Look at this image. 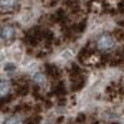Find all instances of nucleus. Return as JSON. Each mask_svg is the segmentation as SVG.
Here are the masks:
<instances>
[{"instance_id":"f257e3e1","label":"nucleus","mask_w":124,"mask_h":124,"mask_svg":"<svg viewBox=\"0 0 124 124\" xmlns=\"http://www.w3.org/2000/svg\"><path fill=\"white\" fill-rule=\"evenodd\" d=\"M116 46V41L109 35H103L97 40V47L102 51H110Z\"/></svg>"},{"instance_id":"f03ea898","label":"nucleus","mask_w":124,"mask_h":124,"mask_svg":"<svg viewBox=\"0 0 124 124\" xmlns=\"http://www.w3.org/2000/svg\"><path fill=\"white\" fill-rule=\"evenodd\" d=\"M15 36V30L11 26H4L1 29V40L3 41H10Z\"/></svg>"},{"instance_id":"7ed1b4c3","label":"nucleus","mask_w":124,"mask_h":124,"mask_svg":"<svg viewBox=\"0 0 124 124\" xmlns=\"http://www.w3.org/2000/svg\"><path fill=\"white\" fill-rule=\"evenodd\" d=\"M32 81L37 86H45L47 78H46V76L42 73V72H36V73L32 75Z\"/></svg>"},{"instance_id":"20e7f679","label":"nucleus","mask_w":124,"mask_h":124,"mask_svg":"<svg viewBox=\"0 0 124 124\" xmlns=\"http://www.w3.org/2000/svg\"><path fill=\"white\" fill-rule=\"evenodd\" d=\"M0 87H1V97H6L11 91V83L8 79H1Z\"/></svg>"},{"instance_id":"39448f33","label":"nucleus","mask_w":124,"mask_h":124,"mask_svg":"<svg viewBox=\"0 0 124 124\" xmlns=\"http://www.w3.org/2000/svg\"><path fill=\"white\" fill-rule=\"evenodd\" d=\"M3 70H4V72H6V73L11 75V73H14V72L17 70V67H16L15 63H13V62H6V63H4Z\"/></svg>"},{"instance_id":"423d86ee","label":"nucleus","mask_w":124,"mask_h":124,"mask_svg":"<svg viewBox=\"0 0 124 124\" xmlns=\"http://www.w3.org/2000/svg\"><path fill=\"white\" fill-rule=\"evenodd\" d=\"M4 124H24V122L19 116H13V117H9L4 122Z\"/></svg>"},{"instance_id":"0eeeda50","label":"nucleus","mask_w":124,"mask_h":124,"mask_svg":"<svg viewBox=\"0 0 124 124\" xmlns=\"http://www.w3.org/2000/svg\"><path fill=\"white\" fill-rule=\"evenodd\" d=\"M16 3L17 0H1V8H5V9L13 8Z\"/></svg>"}]
</instances>
